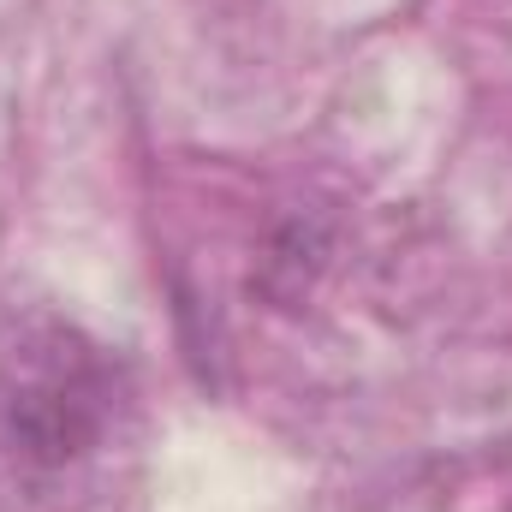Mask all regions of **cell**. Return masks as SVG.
<instances>
[{
	"label": "cell",
	"instance_id": "obj_1",
	"mask_svg": "<svg viewBox=\"0 0 512 512\" xmlns=\"http://www.w3.org/2000/svg\"><path fill=\"white\" fill-rule=\"evenodd\" d=\"M114 417V370L72 328H36L6 352L0 370V423L6 441L36 465L84 459Z\"/></svg>",
	"mask_w": 512,
	"mask_h": 512
}]
</instances>
